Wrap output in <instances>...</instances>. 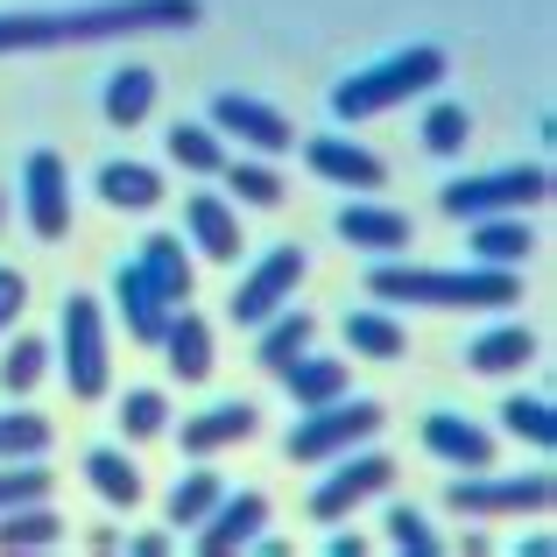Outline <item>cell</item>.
Masks as SVG:
<instances>
[{"mask_svg": "<svg viewBox=\"0 0 557 557\" xmlns=\"http://www.w3.org/2000/svg\"><path fill=\"white\" fill-rule=\"evenodd\" d=\"M219 494H226V487H219V480H212V473H205V466H190V473L177 480V487H170V502H163V516H170V522H177V530H198V522H205V516H212V502H219Z\"/></svg>", "mask_w": 557, "mask_h": 557, "instance_id": "33", "label": "cell"}, {"mask_svg": "<svg viewBox=\"0 0 557 557\" xmlns=\"http://www.w3.org/2000/svg\"><path fill=\"white\" fill-rule=\"evenodd\" d=\"M304 275H311V255H304V247H269V255L240 275V289H233V304H226L233 325H261V318H275L289 297H297Z\"/></svg>", "mask_w": 557, "mask_h": 557, "instance_id": "9", "label": "cell"}, {"mask_svg": "<svg viewBox=\"0 0 557 557\" xmlns=\"http://www.w3.org/2000/svg\"><path fill=\"white\" fill-rule=\"evenodd\" d=\"M304 163H311L325 184H346V190H381L388 184V163H381L374 149H360V141H346V135L304 141Z\"/></svg>", "mask_w": 557, "mask_h": 557, "instance_id": "15", "label": "cell"}, {"mask_svg": "<svg viewBox=\"0 0 557 557\" xmlns=\"http://www.w3.org/2000/svg\"><path fill=\"white\" fill-rule=\"evenodd\" d=\"M466 141H473V113H466L459 99L423 107V149L431 156H466Z\"/></svg>", "mask_w": 557, "mask_h": 557, "instance_id": "34", "label": "cell"}, {"mask_svg": "<svg viewBox=\"0 0 557 557\" xmlns=\"http://www.w3.org/2000/svg\"><path fill=\"white\" fill-rule=\"evenodd\" d=\"M42 374H50V346L22 332V339H14L8 354H0V388H8V395H28Z\"/></svg>", "mask_w": 557, "mask_h": 557, "instance_id": "37", "label": "cell"}, {"mask_svg": "<svg viewBox=\"0 0 557 557\" xmlns=\"http://www.w3.org/2000/svg\"><path fill=\"white\" fill-rule=\"evenodd\" d=\"M451 219H487V212H536L550 205V170L544 163H522V170H487V177H459L437 190Z\"/></svg>", "mask_w": 557, "mask_h": 557, "instance_id": "7", "label": "cell"}, {"mask_svg": "<svg viewBox=\"0 0 557 557\" xmlns=\"http://www.w3.org/2000/svg\"><path fill=\"white\" fill-rule=\"evenodd\" d=\"M127 550H135V557H163L170 536H163V530H141V536H127Z\"/></svg>", "mask_w": 557, "mask_h": 557, "instance_id": "41", "label": "cell"}, {"mask_svg": "<svg viewBox=\"0 0 557 557\" xmlns=\"http://www.w3.org/2000/svg\"><path fill=\"white\" fill-rule=\"evenodd\" d=\"M50 354H57V368H64V381H71V395H78V403H99V395L113 388L107 318H99V304L78 297V289L64 297V339H57Z\"/></svg>", "mask_w": 557, "mask_h": 557, "instance_id": "5", "label": "cell"}, {"mask_svg": "<svg viewBox=\"0 0 557 557\" xmlns=\"http://www.w3.org/2000/svg\"><path fill=\"white\" fill-rule=\"evenodd\" d=\"M156 113V64H121L107 78V121L113 127H141Z\"/></svg>", "mask_w": 557, "mask_h": 557, "instance_id": "27", "label": "cell"}, {"mask_svg": "<svg viewBox=\"0 0 557 557\" xmlns=\"http://www.w3.org/2000/svg\"><path fill=\"white\" fill-rule=\"evenodd\" d=\"M149 28H198V0H99V8L0 14V57H14V50H78V42L149 36Z\"/></svg>", "mask_w": 557, "mask_h": 557, "instance_id": "1", "label": "cell"}, {"mask_svg": "<svg viewBox=\"0 0 557 557\" xmlns=\"http://www.w3.org/2000/svg\"><path fill=\"white\" fill-rule=\"evenodd\" d=\"M163 149H170V163L190 170V177H219L226 170V149H219V127L212 121H177L163 135Z\"/></svg>", "mask_w": 557, "mask_h": 557, "instance_id": "29", "label": "cell"}, {"mask_svg": "<svg viewBox=\"0 0 557 557\" xmlns=\"http://www.w3.org/2000/svg\"><path fill=\"white\" fill-rule=\"evenodd\" d=\"M135 269L156 283V297H163L170 311L190 304V289H198V261H190L184 233H149V240H141V255H135Z\"/></svg>", "mask_w": 557, "mask_h": 557, "instance_id": "16", "label": "cell"}, {"mask_svg": "<svg viewBox=\"0 0 557 557\" xmlns=\"http://www.w3.org/2000/svg\"><path fill=\"white\" fill-rule=\"evenodd\" d=\"M22 502H50V473L28 459H0V508H22Z\"/></svg>", "mask_w": 557, "mask_h": 557, "instance_id": "39", "label": "cell"}, {"mask_svg": "<svg viewBox=\"0 0 557 557\" xmlns=\"http://www.w3.org/2000/svg\"><path fill=\"white\" fill-rule=\"evenodd\" d=\"M255 332H261L255 360H261V368H269V374H283L289 360H297L304 346L318 339V318H311V311H289V304H283V311H275V318H261Z\"/></svg>", "mask_w": 557, "mask_h": 557, "instance_id": "26", "label": "cell"}, {"mask_svg": "<svg viewBox=\"0 0 557 557\" xmlns=\"http://www.w3.org/2000/svg\"><path fill=\"white\" fill-rule=\"evenodd\" d=\"M423 445L445 466H466V473H487L494 466V437L480 431L473 417H459V409H431V417H423Z\"/></svg>", "mask_w": 557, "mask_h": 557, "instance_id": "18", "label": "cell"}, {"mask_svg": "<svg viewBox=\"0 0 557 557\" xmlns=\"http://www.w3.org/2000/svg\"><path fill=\"white\" fill-rule=\"evenodd\" d=\"M381 423H388V409L368 403V395L318 403V409H304L297 431L283 437V459H289V466H325V459H339V451H354V445H374Z\"/></svg>", "mask_w": 557, "mask_h": 557, "instance_id": "4", "label": "cell"}, {"mask_svg": "<svg viewBox=\"0 0 557 557\" xmlns=\"http://www.w3.org/2000/svg\"><path fill=\"white\" fill-rule=\"evenodd\" d=\"M388 487H395V459L354 445V451H339V459H325V480L311 487V516L318 522H346L360 502H374V494H388Z\"/></svg>", "mask_w": 557, "mask_h": 557, "instance_id": "8", "label": "cell"}, {"mask_svg": "<svg viewBox=\"0 0 557 557\" xmlns=\"http://www.w3.org/2000/svg\"><path fill=\"white\" fill-rule=\"evenodd\" d=\"M368 297L381 304H431V311H508L522 297V269H417V261H374Z\"/></svg>", "mask_w": 557, "mask_h": 557, "instance_id": "2", "label": "cell"}, {"mask_svg": "<svg viewBox=\"0 0 557 557\" xmlns=\"http://www.w3.org/2000/svg\"><path fill=\"white\" fill-rule=\"evenodd\" d=\"M99 205H113V212H149V205H163V177H156L149 163H107L99 170Z\"/></svg>", "mask_w": 557, "mask_h": 557, "instance_id": "28", "label": "cell"}, {"mask_svg": "<svg viewBox=\"0 0 557 557\" xmlns=\"http://www.w3.org/2000/svg\"><path fill=\"white\" fill-rule=\"evenodd\" d=\"M536 360V332L530 325H494L466 346V368L473 374H522Z\"/></svg>", "mask_w": 557, "mask_h": 557, "instance_id": "25", "label": "cell"}, {"mask_svg": "<svg viewBox=\"0 0 557 557\" xmlns=\"http://www.w3.org/2000/svg\"><path fill=\"white\" fill-rule=\"evenodd\" d=\"M261 522H269V494H255V487L219 494L212 516L198 522V550H205V557H233V550H247V544L261 536Z\"/></svg>", "mask_w": 557, "mask_h": 557, "instance_id": "12", "label": "cell"}, {"mask_svg": "<svg viewBox=\"0 0 557 557\" xmlns=\"http://www.w3.org/2000/svg\"><path fill=\"white\" fill-rule=\"evenodd\" d=\"M50 451V423L36 409H0V459H42Z\"/></svg>", "mask_w": 557, "mask_h": 557, "instance_id": "36", "label": "cell"}, {"mask_svg": "<svg viewBox=\"0 0 557 557\" xmlns=\"http://www.w3.org/2000/svg\"><path fill=\"white\" fill-rule=\"evenodd\" d=\"M85 480H92V494H99L107 508H121V516H135V508H141V494H149L141 466L127 459L121 445H92V451H85Z\"/></svg>", "mask_w": 557, "mask_h": 557, "instance_id": "22", "label": "cell"}, {"mask_svg": "<svg viewBox=\"0 0 557 557\" xmlns=\"http://www.w3.org/2000/svg\"><path fill=\"white\" fill-rule=\"evenodd\" d=\"M502 431L522 437V445H536V451H550L557 445V409L544 403V395H508L502 403Z\"/></svg>", "mask_w": 557, "mask_h": 557, "instance_id": "31", "label": "cell"}, {"mask_svg": "<svg viewBox=\"0 0 557 557\" xmlns=\"http://www.w3.org/2000/svg\"><path fill=\"white\" fill-rule=\"evenodd\" d=\"M346 346L368 360H403L409 354V332L395 325L388 311H346Z\"/></svg>", "mask_w": 557, "mask_h": 557, "instance_id": "30", "label": "cell"}, {"mask_svg": "<svg viewBox=\"0 0 557 557\" xmlns=\"http://www.w3.org/2000/svg\"><path fill=\"white\" fill-rule=\"evenodd\" d=\"M437 85H445V50L437 42H409V50H395V57H381V64L332 85V113L339 121H374V113L409 107V99L437 92Z\"/></svg>", "mask_w": 557, "mask_h": 557, "instance_id": "3", "label": "cell"}, {"mask_svg": "<svg viewBox=\"0 0 557 557\" xmlns=\"http://www.w3.org/2000/svg\"><path fill=\"white\" fill-rule=\"evenodd\" d=\"M64 544V516L50 502H22V508H0V550L22 557V550H57Z\"/></svg>", "mask_w": 557, "mask_h": 557, "instance_id": "24", "label": "cell"}, {"mask_svg": "<svg viewBox=\"0 0 557 557\" xmlns=\"http://www.w3.org/2000/svg\"><path fill=\"white\" fill-rule=\"evenodd\" d=\"M22 304H28V275L22 269H0V332L22 318Z\"/></svg>", "mask_w": 557, "mask_h": 557, "instance_id": "40", "label": "cell"}, {"mask_svg": "<svg viewBox=\"0 0 557 557\" xmlns=\"http://www.w3.org/2000/svg\"><path fill=\"white\" fill-rule=\"evenodd\" d=\"M212 127L219 135H240V149H255V156H289L297 149L289 113L269 107V99H255V92H219L212 99Z\"/></svg>", "mask_w": 557, "mask_h": 557, "instance_id": "11", "label": "cell"}, {"mask_svg": "<svg viewBox=\"0 0 557 557\" xmlns=\"http://www.w3.org/2000/svg\"><path fill=\"white\" fill-rule=\"evenodd\" d=\"M113 304H121V318H127V339H141V346H156V339H163L170 304L156 297V283L135 269V261H121V269H113Z\"/></svg>", "mask_w": 557, "mask_h": 557, "instance_id": "21", "label": "cell"}, {"mask_svg": "<svg viewBox=\"0 0 557 557\" xmlns=\"http://www.w3.org/2000/svg\"><path fill=\"white\" fill-rule=\"evenodd\" d=\"M466 255L480 269H522L536 255V226L522 212H487V219H466Z\"/></svg>", "mask_w": 557, "mask_h": 557, "instance_id": "14", "label": "cell"}, {"mask_svg": "<svg viewBox=\"0 0 557 557\" xmlns=\"http://www.w3.org/2000/svg\"><path fill=\"white\" fill-rule=\"evenodd\" d=\"M0 219H8V205H0Z\"/></svg>", "mask_w": 557, "mask_h": 557, "instance_id": "42", "label": "cell"}, {"mask_svg": "<svg viewBox=\"0 0 557 557\" xmlns=\"http://www.w3.org/2000/svg\"><path fill=\"white\" fill-rule=\"evenodd\" d=\"M283 388H289V403H297V409H318V403H339V395L354 388V374H346V360L311 354V346H304V354L283 368Z\"/></svg>", "mask_w": 557, "mask_h": 557, "instance_id": "23", "label": "cell"}, {"mask_svg": "<svg viewBox=\"0 0 557 557\" xmlns=\"http://www.w3.org/2000/svg\"><path fill=\"white\" fill-rule=\"evenodd\" d=\"M388 544L409 550V557H437V550H445V544H437V530L423 522V508H409V502L388 508Z\"/></svg>", "mask_w": 557, "mask_h": 557, "instance_id": "38", "label": "cell"}, {"mask_svg": "<svg viewBox=\"0 0 557 557\" xmlns=\"http://www.w3.org/2000/svg\"><path fill=\"white\" fill-rule=\"evenodd\" d=\"M113 417H121V437H127V445H141V437H163V431H170V395H163V388H127Z\"/></svg>", "mask_w": 557, "mask_h": 557, "instance_id": "32", "label": "cell"}, {"mask_svg": "<svg viewBox=\"0 0 557 557\" xmlns=\"http://www.w3.org/2000/svg\"><path fill=\"white\" fill-rule=\"evenodd\" d=\"M261 431V409L255 403H212V409H198V417H184V451L190 459H212V451H226V445H247V437Z\"/></svg>", "mask_w": 557, "mask_h": 557, "instance_id": "17", "label": "cell"}, {"mask_svg": "<svg viewBox=\"0 0 557 557\" xmlns=\"http://www.w3.org/2000/svg\"><path fill=\"white\" fill-rule=\"evenodd\" d=\"M22 219H28L36 240H64L71 233V170H64V156L36 149L22 163Z\"/></svg>", "mask_w": 557, "mask_h": 557, "instance_id": "10", "label": "cell"}, {"mask_svg": "<svg viewBox=\"0 0 557 557\" xmlns=\"http://www.w3.org/2000/svg\"><path fill=\"white\" fill-rule=\"evenodd\" d=\"M163 360H170V374L184 381V388H198V381H212V325H205L190 304H177L170 311V325H163Z\"/></svg>", "mask_w": 557, "mask_h": 557, "instance_id": "19", "label": "cell"}, {"mask_svg": "<svg viewBox=\"0 0 557 557\" xmlns=\"http://www.w3.org/2000/svg\"><path fill=\"white\" fill-rule=\"evenodd\" d=\"M219 177H226V190L240 205H255V212H275V205H283V177H275V163H226Z\"/></svg>", "mask_w": 557, "mask_h": 557, "instance_id": "35", "label": "cell"}, {"mask_svg": "<svg viewBox=\"0 0 557 557\" xmlns=\"http://www.w3.org/2000/svg\"><path fill=\"white\" fill-rule=\"evenodd\" d=\"M184 233H190V247H198L205 261H240V247H247L233 205L205 198V190H198V198H184Z\"/></svg>", "mask_w": 557, "mask_h": 557, "instance_id": "20", "label": "cell"}, {"mask_svg": "<svg viewBox=\"0 0 557 557\" xmlns=\"http://www.w3.org/2000/svg\"><path fill=\"white\" fill-rule=\"evenodd\" d=\"M451 516H473V522H508V516H544L550 508V473H459L445 487Z\"/></svg>", "mask_w": 557, "mask_h": 557, "instance_id": "6", "label": "cell"}, {"mask_svg": "<svg viewBox=\"0 0 557 557\" xmlns=\"http://www.w3.org/2000/svg\"><path fill=\"white\" fill-rule=\"evenodd\" d=\"M339 240L354 247V255H409V240H417V226H409V212H395V205H339Z\"/></svg>", "mask_w": 557, "mask_h": 557, "instance_id": "13", "label": "cell"}]
</instances>
